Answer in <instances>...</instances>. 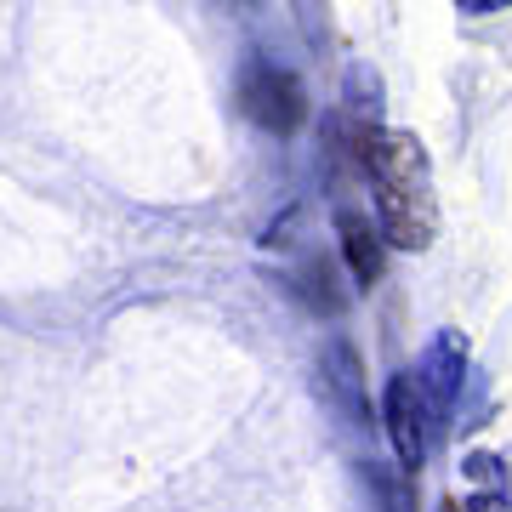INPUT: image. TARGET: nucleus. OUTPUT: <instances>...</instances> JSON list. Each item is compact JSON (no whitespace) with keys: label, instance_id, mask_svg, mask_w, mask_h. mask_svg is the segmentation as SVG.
Returning a JSON list of instances; mask_svg holds the SVG:
<instances>
[{"label":"nucleus","instance_id":"obj_7","mask_svg":"<svg viewBox=\"0 0 512 512\" xmlns=\"http://www.w3.org/2000/svg\"><path fill=\"white\" fill-rule=\"evenodd\" d=\"M512 0H456V12H473V18H490V12H507Z\"/></svg>","mask_w":512,"mask_h":512},{"label":"nucleus","instance_id":"obj_8","mask_svg":"<svg viewBox=\"0 0 512 512\" xmlns=\"http://www.w3.org/2000/svg\"><path fill=\"white\" fill-rule=\"evenodd\" d=\"M439 512H461V507H456V501H444V507H439Z\"/></svg>","mask_w":512,"mask_h":512},{"label":"nucleus","instance_id":"obj_3","mask_svg":"<svg viewBox=\"0 0 512 512\" xmlns=\"http://www.w3.org/2000/svg\"><path fill=\"white\" fill-rule=\"evenodd\" d=\"M382 416H387V439H393V456H399L404 473H416L427 461V433H433V404L421 393V382L404 370L387 382V399H382Z\"/></svg>","mask_w":512,"mask_h":512},{"label":"nucleus","instance_id":"obj_6","mask_svg":"<svg viewBox=\"0 0 512 512\" xmlns=\"http://www.w3.org/2000/svg\"><path fill=\"white\" fill-rule=\"evenodd\" d=\"M461 512H512V495H501V490H473L467 501H461Z\"/></svg>","mask_w":512,"mask_h":512},{"label":"nucleus","instance_id":"obj_5","mask_svg":"<svg viewBox=\"0 0 512 512\" xmlns=\"http://www.w3.org/2000/svg\"><path fill=\"white\" fill-rule=\"evenodd\" d=\"M336 234H342V256H348V274L370 291V285L382 279L387 234H382V228H370L365 217H353V211H342V217H336Z\"/></svg>","mask_w":512,"mask_h":512},{"label":"nucleus","instance_id":"obj_2","mask_svg":"<svg viewBox=\"0 0 512 512\" xmlns=\"http://www.w3.org/2000/svg\"><path fill=\"white\" fill-rule=\"evenodd\" d=\"M239 109L251 114L262 131L291 137V131L302 126L308 103H302V86H296L291 69H279V63H268V57H251V63L239 69Z\"/></svg>","mask_w":512,"mask_h":512},{"label":"nucleus","instance_id":"obj_4","mask_svg":"<svg viewBox=\"0 0 512 512\" xmlns=\"http://www.w3.org/2000/svg\"><path fill=\"white\" fill-rule=\"evenodd\" d=\"M416 382H421V393H427V404H433V421L456 410L461 382H467V342H461L456 330H439V336H433V348L421 359Z\"/></svg>","mask_w":512,"mask_h":512},{"label":"nucleus","instance_id":"obj_1","mask_svg":"<svg viewBox=\"0 0 512 512\" xmlns=\"http://www.w3.org/2000/svg\"><path fill=\"white\" fill-rule=\"evenodd\" d=\"M353 154L365 165L370 194H376V222L393 251H427L439 234V194H433V165L416 131H370L353 137Z\"/></svg>","mask_w":512,"mask_h":512}]
</instances>
